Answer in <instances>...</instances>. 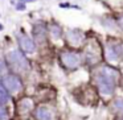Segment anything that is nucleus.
I'll use <instances>...</instances> for the list:
<instances>
[{
  "instance_id": "6",
  "label": "nucleus",
  "mask_w": 123,
  "mask_h": 120,
  "mask_svg": "<svg viewBox=\"0 0 123 120\" xmlns=\"http://www.w3.org/2000/svg\"><path fill=\"white\" fill-rule=\"evenodd\" d=\"M1 82L9 92H16V91L21 90V80L16 75H7V77H4V79Z\"/></svg>"
},
{
  "instance_id": "3",
  "label": "nucleus",
  "mask_w": 123,
  "mask_h": 120,
  "mask_svg": "<svg viewBox=\"0 0 123 120\" xmlns=\"http://www.w3.org/2000/svg\"><path fill=\"white\" fill-rule=\"evenodd\" d=\"M7 61L15 70H19V71H25V70L29 69V61L20 50L9 51L8 56H7Z\"/></svg>"
},
{
  "instance_id": "2",
  "label": "nucleus",
  "mask_w": 123,
  "mask_h": 120,
  "mask_svg": "<svg viewBox=\"0 0 123 120\" xmlns=\"http://www.w3.org/2000/svg\"><path fill=\"white\" fill-rule=\"evenodd\" d=\"M105 56L110 63H118L123 59V44L118 41L107 42L105 49Z\"/></svg>"
},
{
  "instance_id": "12",
  "label": "nucleus",
  "mask_w": 123,
  "mask_h": 120,
  "mask_svg": "<svg viewBox=\"0 0 123 120\" xmlns=\"http://www.w3.org/2000/svg\"><path fill=\"white\" fill-rule=\"evenodd\" d=\"M33 34L36 36L38 41H44L45 40V28L41 27V25H36L35 29H33Z\"/></svg>"
},
{
  "instance_id": "8",
  "label": "nucleus",
  "mask_w": 123,
  "mask_h": 120,
  "mask_svg": "<svg viewBox=\"0 0 123 120\" xmlns=\"http://www.w3.org/2000/svg\"><path fill=\"white\" fill-rule=\"evenodd\" d=\"M66 37H68V41H69L73 46H80L81 44L83 42V40H85L83 33L81 32V30H78V29L69 30V32H68V34H66Z\"/></svg>"
},
{
  "instance_id": "11",
  "label": "nucleus",
  "mask_w": 123,
  "mask_h": 120,
  "mask_svg": "<svg viewBox=\"0 0 123 120\" xmlns=\"http://www.w3.org/2000/svg\"><path fill=\"white\" fill-rule=\"evenodd\" d=\"M111 109L115 111L117 114H119V116L123 115V98L115 99V100L111 103Z\"/></svg>"
},
{
  "instance_id": "13",
  "label": "nucleus",
  "mask_w": 123,
  "mask_h": 120,
  "mask_svg": "<svg viewBox=\"0 0 123 120\" xmlns=\"http://www.w3.org/2000/svg\"><path fill=\"white\" fill-rule=\"evenodd\" d=\"M50 33L54 38L61 37V29H60V27H57V25H52L50 27Z\"/></svg>"
},
{
  "instance_id": "7",
  "label": "nucleus",
  "mask_w": 123,
  "mask_h": 120,
  "mask_svg": "<svg viewBox=\"0 0 123 120\" xmlns=\"http://www.w3.org/2000/svg\"><path fill=\"white\" fill-rule=\"evenodd\" d=\"M19 44H20L21 50L25 51V53H33V51L36 50L35 41H33L29 36H25V34L19 36Z\"/></svg>"
},
{
  "instance_id": "9",
  "label": "nucleus",
  "mask_w": 123,
  "mask_h": 120,
  "mask_svg": "<svg viewBox=\"0 0 123 120\" xmlns=\"http://www.w3.org/2000/svg\"><path fill=\"white\" fill-rule=\"evenodd\" d=\"M35 117L37 120H52L53 115H52V112L46 107H38L35 111Z\"/></svg>"
},
{
  "instance_id": "4",
  "label": "nucleus",
  "mask_w": 123,
  "mask_h": 120,
  "mask_svg": "<svg viewBox=\"0 0 123 120\" xmlns=\"http://www.w3.org/2000/svg\"><path fill=\"white\" fill-rule=\"evenodd\" d=\"M60 59H61V63L64 65V67H66L69 70L78 69L82 63V57L77 51H70V50L64 51L60 56Z\"/></svg>"
},
{
  "instance_id": "14",
  "label": "nucleus",
  "mask_w": 123,
  "mask_h": 120,
  "mask_svg": "<svg viewBox=\"0 0 123 120\" xmlns=\"http://www.w3.org/2000/svg\"><path fill=\"white\" fill-rule=\"evenodd\" d=\"M7 117V109L3 106H0V120H4Z\"/></svg>"
},
{
  "instance_id": "15",
  "label": "nucleus",
  "mask_w": 123,
  "mask_h": 120,
  "mask_svg": "<svg viewBox=\"0 0 123 120\" xmlns=\"http://www.w3.org/2000/svg\"><path fill=\"white\" fill-rule=\"evenodd\" d=\"M6 70H7L6 62H4V61H1V59H0V75H3L4 73H6Z\"/></svg>"
},
{
  "instance_id": "17",
  "label": "nucleus",
  "mask_w": 123,
  "mask_h": 120,
  "mask_svg": "<svg viewBox=\"0 0 123 120\" xmlns=\"http://www.w3.org/2000/svg\"><path fill=\"white\" fill-rule=\"evenodd\" d=\"M118 24H119V27H120V28H122V29H123V16L120 17L119 20H118Z\"/></svg>"
},
{
  "instance_id": "19",
  "label": "nucleus",
  "mask_w": 123,
  "mask_h": 120,
  "mask_svg": "<svg viewBox=\"0 0 123 120\" xmlns=\"http://www.w3.org/2000/svg\"><path fill=\"white\" fill-rule=\"evenodd\" d=\"M1 29H3V25H1V24H0V30H1Z\"/></svg>"
},
{
  "instance_id": "1",
  "label": "nucleus",
  "mask_w": 123,
  "mask_h": 120,
  "mask_svg": "<svg viewBox=\"0 0 123 120\" xmlns=\"http://www.w3.org/2000/svg\"><path fill=\"white\" fill-rule=\"evenodd\" d=\"M119 78V70H117L112 66H102L94 74V82H95L97 88L102 95L110 96L114 94Z\"/></svg>"
},
{
  "instance_id": "5",
  "label": "nucleus",
  "mask_w": 123,
  "mask_h": 120,
  "mask_svg": "<svg viewBox=\"0 0 123 120\" xmlns=\"http://www.w3.org/2000/svg\"><path fill=\"white\" fill-rule=\"evenodd\" d=\"M99 45H97L95 42H91L87 45L85 50V59L89 65H94L99 61Z\"/></svg>"
},
{
  "instance_id": "18",
  "label": "nucleus",
  "mask_w": 123,
  "mask_h": 120,
  "mask_svg": "<svg viewBox=\"0 0 123 120\" xmlns=\"http://www.w3.org/2000/svg\"><path fill=\"white\" fill-rule=\"evenodd\" d=\"M21 1H35V0H21Z\"/></svg>"
},
{
  "instance_id": "16",
  "label": "nucleus",
  "mask_w": 123,
  "mask_h": 120,
  "mask_svg": "<svg viewBox=\"0 0 123 120\" xmlns=\"http://www.w3.org/2000/svg\"><path fill=\"white\" fill-rule=\"evenodd\" d=\"M16 8L19 9V11H24V9H25V4H23V3H19V4L16 6Z\"/></svg>"
},
{
  "instance_id": "10",
  "label": "nucleus",
  "mask_w": 123,
  "mask_h": 120,
  "mask_svg": "<svg viewBox=\"0 0 123 120\" xmlns=\"http://www.w3.org/2000/svg\"><path fill=\"white\" fill-rule=\"evenodd\" d=\"M9 91L7 90L6 87H4L3 82L0 80V106H3V104H6L7 102L9 100Z\"/></svg>"
}]
</instances>
